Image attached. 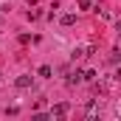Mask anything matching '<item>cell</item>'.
Returning a JSON list of instances; mask_svg holds the SVG:
<instances>
[{"label":"cell","instance_id":"6da1fadb","mask_svg":"<svg viewBox=\"0 0 121 121\" xmlns=\"http://www.w3.org/2000/svg\"><path fill=\"white\" fill-rule=\"evenodd\" d=\"M68 110H70L68 104H56V107L51 110V118H65V116H68Z\"/></svg>","mask_w":121,"mask_h":121},{"label":"cell","instance_id":"7a4b0ae2","mask_svg":"<svg viewBox=\"0 0 121 121\" xmlns=\"http://www.w3.org/2000/svg\"><path fill=\"white\" fill-rule=\"evenodd\" d=\"M14 85H17L20 90H26V87H31V76H20V79H17Z\"/></svg>","mask_w":121,"mask_h":121},{"label":"cell","instance_id":"3957f363","mask_svg":"<svg viewBox=\"0 0 121 121\" xmlns=\"http://www.w3.org/2000/svg\"><path fill=\"white\" fill-rule=\"evenodd\" d=\"M76 23V14H62V26H73Z\"/></svg>","mask_w":121,"mask_h":121},{"label":"cell","instance_id":"277c9868","mask_svg":"<svg viewBox=\"0 0 121 121\" xmlns=\"http://www.w3.org/2000/svg\"><path fill=\"white\" fill-rule=\"evenodd\" d=\"M79 82H82V73H79V70H76V73H70V79H68V85L73 87V85H79Z\"/></svg>","mask_w":121,"mask_h":121},{"label":"cell","instance_id":"5b68a950","mask_svg":"<svg viewBox=\"0 0 121 121\" xmlns=\"http://www.w3.org/2000/svg\"><path fill=\"white\" fill-rule=\"evenodd\" d=\"M39 76L48 79V76H51V65H42V68H39Z\"/></svg>","mask_w":121,"mask_h":121},{"label":"cell","instance_id":"8992f818","mask_svg":"<svg viewBox=\"0 0 121 121\" xmlns=\"http://www.w3.org/2000/svg\"><path fill=\"white\" fill-rule=\"evenodd\" d=\"M82 79H87V82H93V79H96V70H85V73H82Z\"/></svg>","mask_w":121,"mask_h":121},{"label":"cell","instance_id":"52a82bcc","mask_svg":"<svg viewBox=\"0 0 121 121\" xmlns=\"http://www.w3.org/2000/svg\"><path fill=\"white\" fill-rule=\"evenodd\" d=\"M79 9H90V0H79Z\"/></svg>","mask_w":121,"mask_h":121}]
</instances>
